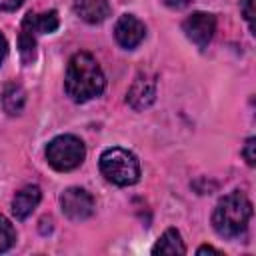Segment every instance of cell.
<instances>
[{
  "label": "cell",
  "mask_w": 256,
  "mask_h": 256,
  "mask_svg": "<svg viewBox=\"0 0 256 256\" xmlns=\"http://www.w3.org/2000/svg\"><path fill=\"white\" fill-rule=\"evenodd\" d=\"M104 86H106V78L96 58L88 52H76L70 58L66 76H64L66 94L74 102L82 104L100 96Z\"/></svg>",
  "instance_id": "6da1fadb"
},
{
  "label": "cell",
  "mask_w": 256,
  "mask_h": 256,
  "mask_svg": "<svg viewBox=\"0 0 256 256\" xmlns=\"http://www.w3.org/2000/svg\"><path fill=\"white\" fill-rule=\"evenodd\" d=\"M252 218V202L242 192H230L216 204L212 226L222 238H238L246 232Z\"/></svg>",
  "instance_id": "7a4b0ae2"
},
{
  "label": "cell",
  "mask_w": 256,
  "mask_h": 256,
  "mask_svg": "<svg viewBox=\"0 0 256 256\" xmlns=\"http://www.w3.org/2000/svg\"><path fill=\"white\" fill-rule=\"evenodd\" d=\"M100 172L116 186H132L140 178V162L130 150L112 146L100 154Z\"/></svg>",
  "instance_id": "3957f363"
},
{
  "label": "cell",
  "mask_w": 256,
  "mask_h": 256,
  "mask_svg": "<svg viewBox=\"0 0 256 256\" xmlns=\"http://www.w3.org/2000/svg\"><path fill=\"white\" fill-rule=\"evenodd\" d=\"M84 156H86V148L82 140L72 134L56 136L46 146V160L58 172H68L78 168L84 162Z\"/></svg>",
  "instance_id": "277c9868"
},
{
  "label": "cell",
  "mask_w": 256,
  "mask_h": 256,
  "mask_svg": "<svg viewBox=\"0 0 256 256\" xmlns=\"http://www.w3.org/2000/svg\"><path fill=\"white\" fill-rule=\"evenodd\" d=\"M60 206H62V212L70 220L80 222V220H86V218L92 216V212H94V198H92V194L88 190L72 186V188L62 192Z\"/></svg>",
  "instance_id": "5b68a950"
},
{
  "label": "cell",
  "mask_w": 256,
  "mask_h": 256,
  "mask_svg": "<svg viewBox=\"0 0 256 256\" xmlns=\"http://www.w3.org/2000/svg\"><path fill=\"white\" fill-rule=\"evenodd\" d=\"M186 38L198 48H206L216 32V18L208 12H194L182 22Z\"/></svg>",
  "instance_id": "8992f818"
},
{
  "label": "cell",
  "mask_w": 256,
  "mask_h": 256,
  "mask_svg": "<svg viewBox=\"0 0 256 256\" xmlns=\"http://www.w3.org/2000/svg\"><path fill=\"white\" fill-rule=\"evenodd\" d=\"M146 36V26L142 20H138L134 14H122L114 26V38L116 42L126 48V50H132L136 48Z\"/></svg>",
  "instance_id": "52a82bcc"
},
{
  "label": "cell",
  "mask_w": 256,
  "mask_h": 256,
  "mask_svg": "<svg viewBox=\"0 0 256 256\" xmlns=\"http://www.w3.org/2000/svg\"><path fill=\"white\" fill-rule=\"evenodd\" d=\"M156 98V82L152 76H146V74H140L136 76V80L132 82L130 90H128V104L134 108V110H144L148 108Z\"/></svg>",
  "instance_id": "ba28073f"
},
{
  "label": "cell",
  "mask_w": 256,
  "mask_h": 256,
  "mask_svg": "<svg viewBox=\"0 0 256 256\" xmlns=\"http://www.w3.org/2000/svg\"><path fill=\"white\" fill-rule=\"evenodd\" d=\"M40 198H42V192L38 186L30 184V186H24L22 190H18L14 200H12V214L16 216V220L28 218L34 212V208L38 206Z\"/></svg>",
  "instance_id": "9c48e42d"
},
{
  "label": "cell",
  "mask_w": 256,
  "mask_h": 256,
  "mask_svg": "<svg viewBox=\"0 0 256 256\" xmlns=\"http://www.w3.org/2000/svg\"><path fill=\"white\" fill-rule=\"evenodd\" d=\"M74 12L88 24H100L110 16L108 0H74Z\"/></svg>",
  "instance_id": "30bf717a"
},
{
  "label": "cell",
  "mask_w": 256,
  "mask_h": 256,
  "mask_svg": "<svg viewBox=\"0 0 256 256\" xmlns=\"http://www.w3.org/2000/svg\"><path fill=\"white\" fill-rule=\"evenodd\" d=\"M60 20H58V12L50 10V12H42V14H32L28 12L22 20V30L38 36V34H50L58 28Z\"/></svg>",
  "instance_id": "8fae6325"
},
{
  "label": "cell",
  "mask_w": 256,
  "mask_h": 256,
  "mask_svg": "<svg viewBox=\"0 0 256 256\" xmlns=\"http://www.w3.org/2000/svg\"><path fill=\"white\" fill-rule=\"evenodd\" d=\"M184 252L186 246L180 238V232L174 228H168L152 248V254H184Z\"/></svg>",
  "instance_id": "7c38bea8"
},
{
  "label": "cell",
  "mask_w": 256,
  "mask_h": 256,
  "mask_svg": "<svg viewBox=\"0 0 256 256\" xmlns=\"http://www.w3.org/2000/svg\"><path fill=\"white\" fill-rule=\"evenodd\" d=\"M24 102H26V92L20 84L16 82H10L6 88H4V96H2V106L8 114H20L22 108H24Z\"/></svg>",
  "instance_id": "4fadbf2b"
},
{
  "label": "cell",
  "mask_w": 256,
  "mask_h": 256,
  "mask_svg": "<svg viewBox=\"0 0 256 256\" xmlns=\"http://www.w3.org/2000/svg\"><path fill=\"white\" fill-rule=\"evenodd\" d=\"M16 242V230L6 216L0 214V252H6Z\"/></svg>",
  "instance_id": "5bb4252c"
},
{
  "label": "cell",
  "mask_w": 256,
  "mask_h": 256,
  "mask_svg": "<svg viewBox=\"0 0 256 256\" xmlns=\"http://www.w3.org/2000/svg\"><path fill=\"white\" fill-rule=\"evenodd\" d=\"M254 148H256V138H248V140H246V144H244V148H242V156H244V160H246L250 166H254V164H256Z\"/></svg>",
  "instance_id": "9a60e30c"
},
{
  "label": "cell",
  "mask_w": 256,
  "mask_h": 256,
  "mask_svg": "<svg viewBox=\"0 0 256 256\" xmlns=\"http://www.w3.org/2000/svg\"><path fill=\"white\" fill-rule=\"evenodd\" d=\"M240 8H242V14H244L250 30H254V0H240Z\"/></svg>",
  "instance_id": "2e32d148"
},
{
  "label": "cell",
  "mask_w": 256,
  "mask_h": 256,
  "mask_svg": "<svg viewBox=\"0 0 256 256\" xmlns=\"http://www.w3.org/2000/svg\"><path fill=\"white\" fill-rule=\"evenodd\" d=\"M24 4V0H0V12H12L16 8H20Z\"/></svg>",
  "instance_id": "e0dca14e"
},
{
  "label": "cell",
  "mask_w": 256,
  "mask_h": 256,
  "mask_svg": "<svg viewBox=\"0 0 256 256\" xmlns=\"http://www.w3.org/2000/svg\"><path fill=\"white\" fill-rule=\"evenodd\" d=\"M166 6H170V8H184V6H188L192 0H162Z\"/></svg>",
  "instance_id": "ac0fdd59"
},
{
  "label": "cell",
  "mask_w": 256,
  "mask_h": 256,
  "mask_svg": "<svg viewBox=\"0 0 256 256\" xmlns=\"http://www.w3.org/2000/svg\"><path fill=\"white\" fill-rule=\"evenodd\" d=\"M6 54H8V42H6V38H4L2 32H0V64H2V60L6 58Z\"/></svg>",
  "instance_id": "d6986e66"
},
{
  "label": "cell",
  "mask_w": 256,
  "mask_h": 256,
  "mask_svg": "<svg viewBox=\"0 0 256 256\" xmlns=\"http://www.w3.org/2000/svg\"><path fill=\"white\" fill-rule=\"evenodd\" d=\"M196 252H198V254H206V252H208V254H222L220 250H216V248H212V246H200Z\"/></svg>",
  "instance_id": "ffe728a7"
}]
</instances>
